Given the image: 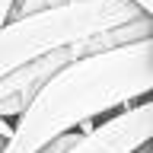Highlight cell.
I'll return each instance as SVG.
<instances>
[{"label":"cell","mask_w":153,"mask_h":153,"mask_svg":"<svg viewBox=\"0 0 153 153\" xmlns=\"http://www.w3.org/2000/svg\"><path fill=\"white\" fill-rule=\"evenodd\" d=\"M153 96V38L64 67L13 121L3 153H38L83 121L112 118Z\"/></svg>","instance_id":"1"},{"label":"cell","mask_w":153,"mask_h":153,"mask_svg":"<svg viewBox=\"0 0 153 153\" xmlns=\"http://www.w3.org/2000/svg\"><path fill=\"white\" fill-rule=\"evenodd\" d=\"M70 3H93V0H70Z\"/></svg>","instance_id":"9"},{"label":"cell","mask_w":153,"mask_h":153,"mask_svg":"<svg viewBox=\"0 0 153 153\" xmlns=\"http://www.w3.org/2000/svg\"><path fill=\"white\" fill-rule=\"evenodd\" d=\"M153 140V96L96 124L70 153H137Z\"/></svg>","instance_id":"3"},{"label":"cell","mask_w":153,"mask_h":153,"mask_svg":"<svg viewBox=\"0 0 153 153\" xmlns=\"http://www.w3.org/2000/svg\"><path fill=\"white\" fill-rule=\"evenodd\" d=\"M131 3H137L143 13H150V16H153V0H131Z\"/></svg>","instance_id":"8"},{"label":"cell","mask_w":153,"mask_h":153,"mask_svg":"<svg viewBox=\"0 0 153 153\" xmlns=\"http://www.w3.org/2000/svg\"><path fill=\"white\" fill-rule=\"evenodd\" d=\"M0 137H13V121H7V118H0Z\"/></svg>","instance_id":"7"},{"label":"cell","mask_w":153,"mask_h":153,"mask_svg":"<svg viewBox=\"0 0 153 153\" xmlns=\"http://www.w3.org/2000/svg\"><path fill=\"white\" fill-rule=\"evenodd\" d=\"M80 140H83V134H80V131H70V134H61V137H54L51 143H45L38 153H70Z\"/></svg>","instance_id":"5"},{"label":"cell","mask_w":153,"mask_h":153,"mask_svg":"<svg viewBox=\"0 0 153 153\" xmlns=\"http://www.w3.org/2000/svg\"><path fill=\"white\" fill-rule=\"evenodd\" d=\"M64 3H70V0H16L13 19L32 16V13H42V10H54V7H64Z\"/></svg>","instance_id":"4"},{"label":"cell","mask_w":153,"mask_h":153,"mask_svg":"<svg viewBox=\"0 0 153 153\" xmlns=\"http://www.w3.org/2000/svg\"><path fill=\"white\" fill-rule=\"evenodd\" d=\"M13 7H16V0H0V32L13 22Z\"/></svg>","instance_id":"6"},{"label":"cell","mask_w":153,"mask_h":153,"mask_svg":"<svg viewBox=\"0 0 153 153\" xmlns=\"http://www.w3.org/2000/svg\"><path fill=\"white\" fill-rule=\"evenodd\" d=\"M140 13L143 10L131 0H93V3H64L54 10L13 19L0 32V80L35 57L102 35L115 26L137 19Z\"/></svg>","instance_id":"2"},{"label":"cell","mask_w":153,"mask_h":153,"mask_svg":"<svg viewBox=\"0 0 153 153\" xmlns=\"http://www.w3.org/2000/svg\"><path fill=\"white\" fill-rule=\"evenodd\" d=\"M137 153H140V150H137Z\"/></svg>","instance_id":"10"}]
</instances>
